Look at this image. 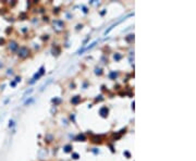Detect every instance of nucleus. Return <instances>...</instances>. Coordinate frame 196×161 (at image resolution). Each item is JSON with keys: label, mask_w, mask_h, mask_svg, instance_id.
I'll return each instance as SVG.
<instances>
[{"label": "nucleus", "mask_w": 196, "mask_h": 161, "mask_svg": "<svg viewBox=\"0 0 196 161\" xmlns=\"http://www.w3.org/2000/svg\"><path fill=\"white\" fill-rule=\"evenodd\" d=\"M28 53H30V50H28L26 47H21L20 50H19V56L21 58H25L28 56Z\"/></svg>", "instance_id": "obj_1"}, {"label": "nucleus", "mask_w": 196, "mask_h": 161, "mask_svg": "<svg viewBox=\"0 0 196 161\" xmlns=\"http://www.w3.org/2000/svg\"><path fill=\"white\" fill-rule=\"evenodd\" d=\"M54 25H57L59 30H62L63 26H64L63 22H61V21H54Z\"/></svg>", "instance_id": "obj_2"}, {"label": "nucleus", "mask_w": 196, "mask_h": 161, "mask_svg": "<svg viewBox=\"0 0 196 161\" xmlns=\"http://www.w3.org/2000/svg\"><path fill=\"white\" fill-rule=\"evenodd\" d=\"M99 113L101 114V116H107V114H108V109L106 108V107H104V108H101L100 109V111H99Z\"/></svg>", "instance_id": "obj_3"}, {"label": "nucleus", "mask_w": 196, "mask_h": 161, "mask_svg": "<svg viewBox=\"0 0 196 161\" xmlns=\"http://www.w3.org/2000/svg\"><path fill=\"white\" fill-rule=\"evenodd\" d=\"M17 47H18V46H17V42H14V41L10 42V49H11V50H14Z\"/></svg>", "instance_id": "obj_4"}, {"label": "nucleus", "mask_w": 196, "mask_h": 161, "mask_svg": "<svg viewBox=\"0 0 196 161\" xmlns=\"http://www.w3.org/2000/svg\"><path fill=\"white\" fill-rule=\"evenodd\" d=\"M78 100H80V97H78V96H75V98L72 99V102H73V104H76Z\"/></svg>", "instance_id": "obj_5"}, {"label": "nucleus", "mask_w": 196, "mask_h": 161, "mask_svg": "<svg viewBox=\"0 0 196 161\" xmlns=\"http://www.w3.org/2000/svg\"><path fill=\"white\" fill-rule=\"evenodd\" d=\"M71 148H72V147H71V146H70V145H68V146H65V148H64V150H65V151H67V152H69V151L71 150Z\"/></svg>", "instance_id": "obj_6"}, {"label": "nucleus", "mask_w": 196, "mask_h": 161, "mask_svg": "<svg viewBox=\"0 0 196 161\" xmlns=\"http://www.w3.org/2000/svg\"><path fill=\"white\" fill-rule=\"evenodd\" d=\"M77 139H83V141H85V136H84V135H78V136H77Z\"/></svg>", "instance_id": "obj_7"}, {"label": "nucleus", "mask_w": 196, "mask_h": 161, "mask_svg": "<svg viewBox=\"0 0 196 161\" xmlns=\"http://www.w3.org/2000/svg\"><path fill=\"white\" fill-rule=\"evenodd\" d=\"M110 77H117V73H114V72H112L111 74H110Z\"/></svg>", "instance_id": "obj_8"}, {"label": "nucleus", "mask_w": 196, "mask_h": 161, "mask_svg": "<svg viewBox=\"0 0 196 161\" xmlns=\"http://www.w3.org/2000/svg\"><path fill=\"white\" fill-rule=\"evenodd\" d=\"M73 157H74V159H77V158H78V155H77V153H74Z\"/></svg>", "instance_id": "obj_9"}]
</instances>
